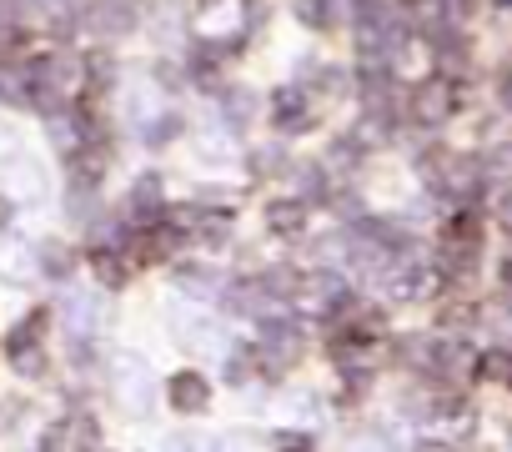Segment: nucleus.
<instances>
[{
  "label": "nucleus",
  "mask_w": 512,
  "mask_h": 452,
  "mask_svg": "<svg viewBox=\"0 0 512 452\" xmlns=\"http://www.w3.org/2000/svg\"><path fill=\"white\" fill-rule=\"evenodd\" d=\"M96 387H101L106 407H111L121 422H151V412H156V402H161L156 362H151L141 347H111Z\"/></svg>",
  "instance_id": "nucleus-1"
},
{
  "label": "nucleus",
  "mask_w": 512,
  "mask_h": 452,
  "mask_svg": "<svg viewBox=\"0 0 512 452\" xmlns=\"http://www.w3.org/2000/svg\"><path fill=\"white\" fill-rule=\"evenodd\" d=\"M31 417H36V397H26V392L0 397V432H26Z\"/></svg>",
  "instance_id": "nucleus-12"
},
{
  "label": "nucleus",
  "mask_w": 512,
  "mask_h": 452,
  "mask_svg": "<svg viewBox=\"0 0 512 452\" xmlns=\"http://www.w3.org/2000/svg\"><path fill=\"white\" fill-rule=\"evenodd\" d=\"M216 397H221V382L201 362H176L161 377V407L176 422H206V412L216 407Z\"/></svg>",
  "instance_id": "nucleus-5"
},
{
  "label": "nucleus",
  "mask_w": 512,
  "mask_h": 452,
  "mask_svg": "<svg viewBox=\"0 0 512 452\" xmlns=\"http://www.w3.org/2000/svg\"><path fill=\"white\" fill-rule=\"evenodd\" d=\"M11 226H16V201H11L6 191H0V237H6Z\"/></svg>",
  "instance_id": "nucleus-16"
},
{
  "label": "nucleus",
  "mask_w": 512,
  "mask_h": 452,
  "mask_svg": "<svg viewBox=\"0 0 512 452\" xmlns=\"http://www.w3.org/2000/svg\"><path fill=\"white\" fill-rule=\"evenodd\" d=\"M267 452H322V437L312 427H272L267 432Z\"/></svg>",
  "instance_id": "nucleus-11"
},
{
  "label": "nucleus",
  "mask_w": 512,
  "mask_h": 452,
  "mask_svg": "<svg viewBox=\"0 0 512 452\" xmlns=\"http://www.w3.org/2000/svg\"><path fill=\"white\" fill-rule=\"evenodd\" d=\"M211 442H216V432L206 422H176L161 432L156 452H211Z\"/></svg>",
  "instance_id": "nucleus-10"
},
{
  "label": "nucleus",
  "mask_w": 512,
  "mask_h": 452,
  "mask_svg": "<svg viewBox=\"0 0 512 452\" xmlns=\"http://www.w3.org/2000/svg\"><path fill=\"white\" fill-rule=\"evenodd\" d=\"M11 156H21V131L11 121H0V166H11Z\"/></svg>",
  "instance_id": "nucleus-14"
},
{
  "label": "nucleus",
  "mask_w": 512,
  "mask_h": 452,
  "mask_svg": "<svg viewBox=\"0 0 512 452\" xmlns=\"http://www.w3.org/2000/svg\"><path fill=\"white\" fill-rule=\"evenodd\" d=\"M492 292L512 302V257H502V262H497V287H492Z\"/></svg>",
  "instance_id": "nucleus-15"
},
{
  "label": "nucleus",
  "mask_w": 512,
  "mask_h": 452,
  "mask_svg": "<svg viewBox=\"0 0 512 452\" xmlns=\"http://www.w3.org/2000/svg\"><path fill=\"white\" fill-rule=\"evenodd\" d=\"M166 337L181 347L186 362H201V367L216 362L236 342L231 322L216 307H201V302H186V297H171L166 302Z\"/></svg>",
  "instance_id": "nucleus-3"
},
{
  "label": "nucleus",
  "mask_w": 512,
  "mask_h": 452,
  "mask_svg": "<svg viewBox=\"0 0 512 452\" xmlns=\"http://www.w3.org/2000/svg\"><path fill=\"white\" fill-rule=\"evenodd\" d=\"M0 282L6 287H31L36 282V247L0 242Z\"/></svg>",
  "instance_id": "nucleus-9"
},
{
  "label": "nucleus",
  "mask_w": 512,
  "mask_h": 452,
  "mask_svg": "<svg viewBox=\"0 0 512 452\" xmlns=\"http://www.w3.org/2000/svg\"><path fill=\"white\" fill-rule=\"evenodd\" d=\"M246 337H251L256 357H262V372H267L272 382H287V377H292L297 367H307V357L317 352V327H312L302 312H292V307L267 312Z\"/></svg>",
  "instance_id": "nucleus-2"
},
{
  "label": "nucleus",
  "mask_w": 512,
  "mask_h": 452,
  "mask_svg": "<svg viewBox=\"0 0 512 452\" xmlns=\"http://www.w3.org/2000/svg\"><path fill=\"white\" fill-rule=\"evenodd\" d=\"M86 267V257L71 242H36V277L51 287H71L76 272Z\"/></svg>",
  "instance_id": "nucleus-7"
},
{
  "label": "nucleus",
  "mask_w": 512,
  "mask_h": 452,
  "mask_svg": "<svg viewBox=\"0 0 512 452\" xmlns=\"http://www.w3.org/2000/svg\"><path fill=\"white\" fill-rule=\"evenodd\" d=\"M51 327H56V312L41 302V307L21 312V317L11 322V332L0 337V357H6V367H11L21 382H46V377L56 372Z\"/></svg>",
  "instance_id": "nucleus-4"
},
{
  "label": "nucleus",
  "mask_w": 512,
  "mask_h": 452,
  "mask_svg": "<svg viewBox=\"0 0 512 452\" xmlns=\"http://www.w3.org/2000/svg\"><path fill=\"white\" fill-rule=\"evenodd\" d=\"M407 452H462V442L447 437V432H417V437L407 442Z\"/></svg>",
  "instance_id": "nucleus-13"
},
{
  "label": "nucleus",
  "mask_w": 512,
  "mask_h": 452,
  "mask_svg": "<svg viewBox=\"0 0 512 452\" xmlns=\"http://www.w3.org/2000/svg\"><path fill=\"white\" fill-rule=\"evenodd\" d=\"M502 347H507V352H512V337H507V342H502Z\"/></svg>",
  "instance_id": "nucleus-17"
},
{
  "label": "nucleus",
  "mask_w": 512,
  "mask_h": 452,
  "mask_svg": "<svg viewBox=\"0 0 512 452\" xmlns=\"http://www.w3.org/2000/svg\"><path fill=\"white\" fill-rule=\"evenodd\" d=\"M262 221H267V232H272V237L292 242V237H302V232H307L312 211H307V201H272Z\"/></svg>",
  "instance_id": "nucleus-8"
},
{
  "label": "nucleus",
  "mask_w": 512,
  "mask_h": 452,
  "mask_svg": "<svg viewBox=\"0 0 512 452\" xmlns=\"http://www.w3.org/2000/svg\"><path fill=\"white\" fill-rule=\"evenodd\" d=\"M216 382L231 392V397H246L251 387H282V382H272L267 372H262V357H256V347H251V337H236L221 357H216Z\"/></svg>",
  "instance_id": "nucleus-6"
}]
</instances>
